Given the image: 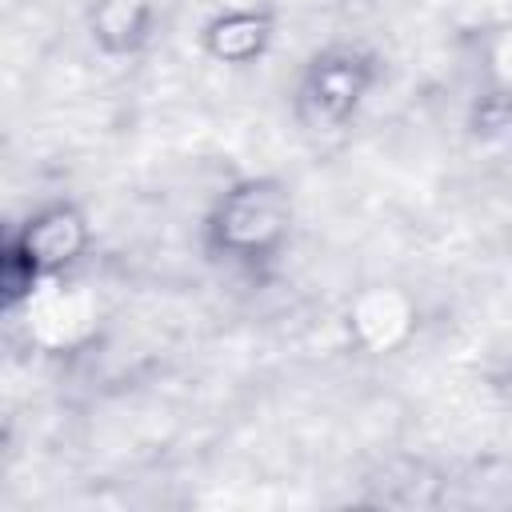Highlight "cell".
<instances>
[{
    "mask_svg": "<svg viewBox=\"0 0 512 512\" xmlns=\"http://www.w3.org/2000/svg\"><path fill=\"white\" fill-rule=\"evenodd\" d=\"M284 224H288V204L280 188L252 180L228 192V200L212 220V232H216V244L232 252V260H256L284 236Z\"/></svg>",
    "mask_w": 512,
    "mask_h": 512,
    "instance_id": "cell-1",
    "label": "cell"
},
{
    "mask_svg": "<svg viewBox=\"0 0 512 512\" xmlns=\"http://www.w3.org/2000/svg\"><path fill=\"white\" fill-rule=\"evenodd\" d=\"M360 92H364V64L352 52L316 60L312 72H308V84H304V100L328 124H340L356 108Z\"/></svg>",
    "mask_w": 512,
    "mask_h": 512,
    "instance_id": "cell-2",
    "label": "cell"
}]
</instances>
